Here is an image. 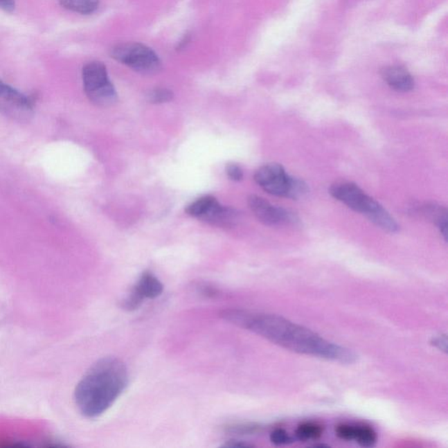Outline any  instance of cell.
I'll return each instance as SVG.
<instances>
[{
	"label": "cell",
	"mask_w": 448,
	"mask_h": 448,
	"mask_svg": "<svg viewBox=\"0 0 448 448\" xmlns=\"http://www.w3.org/2000/svg\"><path fill=\"white\" fill-rule=\"evenodd\" d=\"M221 316L229 323L260 335L271 343L298 354L351 364L357 360L355 352L324 339L321 335L278 315L228 310Z\"/></svg>",
	"instance_id": "obj_1"
},
{
	"label": "cell",
	"mask_w": 448,
	"mask_h": 448,
	"mask_svg": "<svg viewBox=\"0 0 448 448\" xmlns=\"http://www.w3.org/2000/svg\"><path fill=\"white\" fill-rule=\"evenodd\" d=\"M128 371L121 360L105 357L93 364L75 391L80 413L89 419L104 414L128 386Z\"/></svg>",
	"instance_id": "obj_2"
},
{
	"label": "cell",
	"mask_w": 448,
	"mask_h": 448,
	"mask_svg": "<svg viewBox=\"0 0 448 448\" xmlns=\"http://www.w3.org/2000/svg\"><path fill=\"white\" fill-rule=\"evenodd\" d=\"M254 180L268 194L297 200L308 193V186L301 179L287 174L280 164L262 165L255 172Z\"/></svg>",
	"instance_id": "obj_3"
},
{
	"label": "cell",
	"mask_w": 448,
	"mask_h": 448,
	"mask_svg": "<svg viewBox=\"0 0 448 448\" xmlns=\"http://www.w3.org/2000/svg\"><path fill=\"white\" fill-rule=\"evenodd\" d=\"M82 82L89 101L99 107H109L118 101L117 91L104 63L91 62L82 69Z\"/></svg>",
	"instance_id": "obj_4"
},
{
	"label": "cell",
	"mask_w": 448,
	"mask_h": 448,
	"mask_svg": "<svg viewBox=\"0 0 448 448\" xmlns=\"http://www.w3.org/2000/svg\"><path fill=\"white\" fill-rule=\"evenodd\" d=\"M109 54L116 61L142 74H154L161 69L158 55L141 43L128 42L116 45Z\"/></svg>",
	"instance_id": "obj_5"
},
{
	"label": "cell",
	"mask_w": 448,
	"mask_h": 448,
	"mask_svg": "<svg viewBox=\"0 0 448 448\" xmlns=\"http://www.w3.org/2000/svg\"><path fill=\"white\" fill-rule=\"evenodd\" d=\"M330 193L351 210L366 215L369 219L382 207V205L365 194L357 185L351 182H335L331 186Z\"/></svg>",
	"instance_id": "obj_6"
},
{
	"label": "cell",
	"mask_w": 448,
	"mask_h": 448,
	"mask_svg": "<svg viewBox=\"0 0 448 448\" xmlns=\"http://www.w3.org/2000/svg\"><path fill=\"white\" fill-rule=\"evenodd\" d=\"M0 114L19 122L29 121L34 115V102L0 80Z\"/></svg>",
	"instance_id": "obj_7"
},
{
	"label": "cell",
	"mask_w": 448,
	"mask_h": 448,
	"mask_svg": "<svg viewBox=\"0 0 448 448\" xmlns=\"http://www.w3.org/2000/svg\"><path fill=\"white\" fill-rule=\"evenodd\" d=\"M248 204L258 220L267 226L298 224V218L294 212L277 207L258 195H251L248 198Z\"/></svg>",
	"instance_id": "obj_8"
},
{
	"label": "cell",
	"mask_w": 448,
	"mask_h": 448,
	"mask_svg": "<svg viewBox=\"0 0 448 448\" xmlns=\"http://www.w3.org/2000/svg\"><path fill=\"white\" fill-rule=\"evenodd\" d=\"M163 293V285L154 274L145 271L127 295L129 303L135 307L141 306L147 298H156Z\"/></svg>",
	"instance_id": "obj_9"
},
{
	"label": "cell",
	"mask_w": 448,
	"mask_h": 448,
	"mask_svg": "<svg viewBox=\"0 0 448 448\" xmlns=\"http://www.w3.org/2000/svg\"><path fill=\"white\" fill-rule=\"evenodd\" d=\"M382 76L386 84L394 91L408 92L413 91L414 79L409 71L402 66H389L382 71Z\"/></svg>",
	"instance_id": "obj_10"
},
{
	"label": "cell",
	"mask_w": 448,
	"mask_h": 448,
	"mask_svg": "<svg viewBox=\"0 0 448 448\" xmlns=\"http://www.w3.org/2000/svg\"><path fill=\"white\" fill-rule=\"evenodd\" d=\"M422 214L428 220L433 222L439 229L445 241H447L448 217L446 208L434 202H429L422 206L420 208Z\"/></svg>",
	"instance_id": "obj_11"
},
{
	"label": "cell",
	"mask_w": 448,
	"mask_h": 448,
	"mask_svg": "<svg viewBox=\"0 0 448 448\" xmlns=\"http://www.w3.org/2000/svg\"><path fill=\"white\" fill-rule=\"evenodd\" d=\"M218 204L219 202L217 201V199L210 197V195H208V197H201L192 202L190 205L188 206L186 211L191 217L201 219V220L205 221L206 218H208V215L214 211Z\"/></svg>",
	"instance_id": "obj_12"
},
{
	"label": "cell",
	"mask_w": 448,
	"mask_h": 448,
	"mask_svg": "<svg viewBox=\"0 0 448 448\" xmlns=\"http://www.w3.org/2000/svg\"><path fill=\"white\" fill-rule=\"evenodd\" d=\"M62 6L80 15H92L98 9L100 0H60Z\"/></svg>",
	"instance_id": "obj_13"
},
{
	"label": "cell",
	"mask_w": 448,
	"mask_h": 448,
	"mask_svg": "<svg viewBox=\"0 0 448 448\" xmlns=\"http://www.w3.org/2000/svg\"><path fill=\"white\" fill-rule=\"evenodd\" d=\"M361 447H371L377 442V433L368 426H355L354 439Z\"/></svg>",
	"instance_id": "obj_14"
},
{
	"label": "cell",
	"mask_w": 448,
	"mask_h": 448,
	"mask_svg": "<svg viewBox=\"0 0 448 448\" xmlns=\"http://www.w3.org/2000/svg\"><path fill=\"white\" fill-rule=\"evenodd\" d=\"M323 427L314 423H303L296 430V437L302 441L317 440L323 436Z\"/></svg>",
	"instance_id": "obj_15"
},
{
	"label": "cell",
	"mask_w": 448,
	"mask_h": 448,
	"mask_svg": "<svg viewBox=\"0 0 448 448\" xmlns=\"http://www.w3.org/2000/svg\"><path fill=\"white\" fill-rule=\"evenodd\" d=\"M174 98V93L170 89L158 88L152 89L148 94V100L152 104H164Z\"/></svg>",
	"instance_id": "obj_16"
},
{
	"label": "cell",
	"mask_w": 448,
	"mask_h": 448,
	"mask_svg": "<svg viewBox=\"0 0 448 448\" xmlns=\"http://www.w3.org/2000/svg\"><path fill=\"white\" fill-rule=\"evenodd\" d=\"M270 439L271 442L277 446L287 445L293 442L292 437L283 429H276L271 433Z\"/></svg>",
	"instance_id": "obj_17"
},
{
	"label": "cell",
	"mask_w": 448,
	"mask_h": 448,
	"mask_svg": "<svg viewBox=\"0 0 448 448\" xmlns=\"http://www.w3.org/2000/svg\"><path fill=\"white\" fill-rule=\"evenodd\" d=\"M258 428L254 424H242L230 426L227 427V431L231 433L248 434L255 433V431H257Z\"/></svg>",
	"instance_id": "obj_18"
},
{
	"label": "cell",
	"mask_w": 448,
	"mask_h": 448,
	"mask_svg": "<svg viewBox=\"0 0 448 448\" xmlns=\"http://www.w3.org/2000/svg\"><path fill=\"white\" fill-rule=\"evenodd\" d=\"M355 427L350 424H340L335 429L337 436L341 440H353Z\"/></svg>",
	"instance_id": "obj_19"
},
{
	"label": "cell",
	"mask_w": 448,
	"mask_h": 448,
	"mask_svg": "<svg viewBox=\"0 0 448 448\" xmlns=\"http://www.w3.org/2000/svg\"><path fill=\"white\" fill-rule=\"evenodd\" d=\"M226 174L231 180L234 181H240L243 180L244 172L239 165L235 164H229L226 165Z\"/></svg>",
	"instance_id": "obj_20"
},
{
	"label": "cell",
	"mask_w": 448,
	"mask_h": 448,
	"mask_svg": "<svg viewBox=\"0 0 448 448\" xmlns=\"http://www.w3.org/2000/svg\"><path fill=\"white\" fill-rule=\"evenodd\" d=\"M431 344L433 345V346H436V348H439L440 350L445 352V353H447V335H439V337H434L433 340H431Z\"/></svg>",
	"instance_id": "obj_21"
},
{
	"label": "cell",
	"mask_w": 448,
	"mask_h": 448,
	"mask_svg": "<svg viewBox=\"0 0 448 448\" xmlns=\"http://www.w3.org/2000/svg\"><path fill=\"white\" fill-rule=\"evenodd\" d=\"M0 9L6 12H12L15 9V0H0Z\"/></svg>",
	"instance_id": "obj_22"
},
{
	"label": "cell",
	"mask_w": 448,
	"mask_h": 448,
	"mask_svg": "<svg viewBox=\"0 0 448 448\" xmlns=\"http://www.w3.org/2000/svg\"><path fill=\"white\" fill-rule=\"evenodd\" d=\"M199 290H201V293L205 296L208 297H214L217 294V291L215 289L214 287H210L208 285H199Z\"/></svg>",
	"instance_id": "obj_23"
},
{
	"label": "cell",
	"mask_w": 448,
	"mask_h": 448,
	"mask_svg": "<svg viewBox=\"0 0 448 448\" xmlns=\"http://www.w3.org/2000/svg\"><path fill=\"white\" fill-rule=\"evenodd\" d=\"M225 447H252L250 444L242 443L240 441H230V442L225 445Z\"/></svg>",
	"instance_id": "obj_24"
}]
</instances>
